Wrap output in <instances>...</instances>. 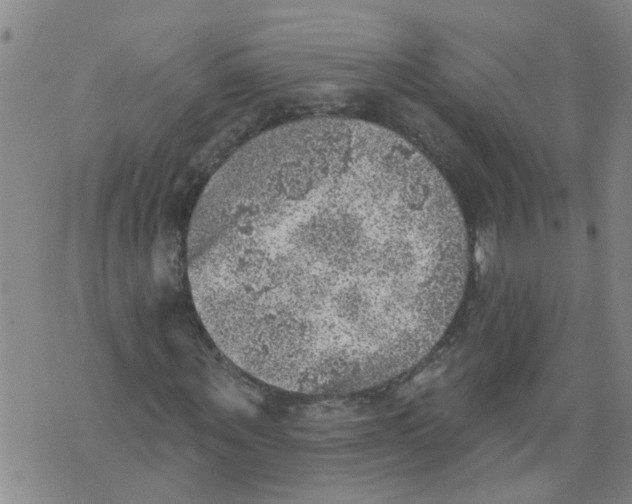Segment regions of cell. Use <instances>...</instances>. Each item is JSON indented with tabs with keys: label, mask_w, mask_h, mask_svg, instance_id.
<instances>
[{
	"label": "cell",
	"mask_w": 632,
	"mask_h": 504,
	"mask_svg": "<svg viewBox=\"0 0 632 504\" xmlns=\"http://www.w3.org/2000/svg\"><path fill=\"white\" fill-rule=\"evenodd\" d=\"M461 210L433 163L367 121L311 117L233 153L187 237L196 311L235 365L272 386L346 395L419 363L461 303Z\"/></svg>",
	"instance_id": "cell-1"
}]
</instances>
